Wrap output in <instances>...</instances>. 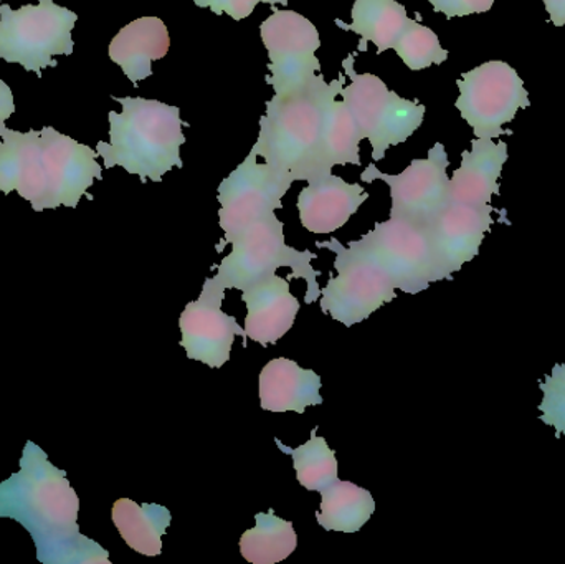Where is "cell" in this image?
I'll use <instances>...</instances> for the list:
<instances>
[{
  "label": "cell",
  "mask_w": 565,
  "mask_h": 564,
  "mask_svg": "<svg viewBox=\"0 0 565 564\" xmlns=\"http://www.w3.org/2000/svg\"><path fill=\"white\" fill-rule=\"evenodd\" d=\"M171 49L168 26L158 17H141L122 26L109 43V58L121 66L132 85L152 75V62Z\"/></svg>",
  "instance_id": "cell-20"
},
{
  "label": "cell",
  "mask_w": 565,
  "mask_h": 564,
  "mask_svg": "<svg viewBox=\"0 0 565 564\" xmlns=\"http://www.w3.org/2000/svg\"><path fill=\"white\" fill-rule=\"evenodd\" d=\"M345 75L326 83L318 75L298 92L275 95L260 121L254 151L289 181H309L321 136L324 106L332 95H341Z\"/></svg>",
  "instance_id": "cell-3"
},
{
  "label": "cell",
  "mask_w": 565,
  "mask_h": 564,
  "mask_svg": "<svg viewBox=\"0 0 565 564\" xmlns=\"http://www.w3.org/2000/svg\"><path fill=\"white\" fill-rule=\"evenodd\" d=\"M348 247L374 262L405 294H418L438 281L430 242L420 225L388 219Z\"/></svg>",
  "instance_id": "cell-9"
},
{
  "label": "cell",
  "mask_w": 565,
  "mask_h": 564,
  "mask_svg": "<svg viewBox=\"0 0 565 564\" xmlns=\"http://www.w3.org/2000/svg\"><path fill=\"white\" fill-rule=\"evenodd\" d=\"M15 113V103H13L12 89L6 82L0 79V128L6 126L7 119Z\"/></svg>",
  "instance_id": "cell-32"
},
{
  "label": "cell",
  "mask_w": 565,
  "mask_h": 564,
  "mask_svg": "<svg viewBox=\"0 0 565 564\" xmlns=\"http://www.w3.org/2000/svg\"><path fill=\"white\" fill-rule=\"evenodd\" d=\"M316 433L318 427L311 430V439L296 449L285 446L280 439H275V444L282 454L291 457L298 482L306 490L324 492L338 480V459L334 450L329 449L324 437H318Z\"/></svg>",
  "instance_id": "cell-27"
},
{
  "label": "cell",
  "mask_w": 565,
  "mask_h": 564,
  "mask_svg": "<svg viewBox=\"0 0 565 564\" xmlns=\"http://www.w3.org/2000/svg\"><path fill=\"white\" fill-rule=\"evenodd\" d=\"M298 195L299 221L312 234H332L345 225L369 199L359 184H349L339 175L321 174L308 181Z\"/></svg>",
  "instance_id": "cell-17"
},
{
  "label": "cell",
  "mask_w": 565,
  "mask_h": 564,
  "mask_svg": "<svg viewBox=\"0 0 565 564\" xmlns=\"http://www.w3.org/2000/svg\"><path fill=\"white\" fill-rule=\"evenodd\" d=\"M78 15L53 0L36 6H0V58L19 63L26 72L39 73L56 66L55 55H72V30Z\"/></svg>",
  "instance_id": "cell-6"
},
{
  "label": "cell",
  "mask_w": 565,
  "mask_h": 564,
  "mask_svg": "<svg viewBox=\"0 0 565 564\" xmlns=\"http://www.w3.org/2000/svg\"><path fill=\"white\" fill-rule=\"evenodd\" d=\"M321 496L316 520L328 532H359L375 512L372 493L352 482L338 479Z\"/></svg>",
  "instance_id": "cell-25"
},
{
  "label": "cell",
  "mask_w": 565,
  "mask_h": 564,
  "mask_svg": "<svg viewBox=\"0 0 565 564\" xmlns=\"http://www.w3.org/2000/svg\"><path fill=\"white\" fill-rule=\"evenodd\" d=\"M121 113L109 111V142L99 141L96 152L105 168L121 166L141 181L161 182L172 168H182L181 109L158 99L118 98Z\"/></svg>",
  "instance_id": "cell-2"
},
{
  "label": "cell",
  "mask_w": 565,
  "mask_h": 564,
  "mask_svg": "<svg viewBox=\"0 0 565 564\" xmlns=\"http://www.w3.org/2000/svg\"><path fill=\"white\" fill-rule=\"evenodd\" d=\"M281 221L277 215L260 219L238 232L228 244L232 254L218 265L217 275L207 278L205 285L214 290L225 291L227 288H245L275 274L280 267H289L292 274L288 278H305L308 284L305 301L315 304L321 297L318 285V270L311 267V260L318 255L309 251H296L285 242Z\"/></svg>",
  "instance_id": "cell-4"
},
{
  "label": "cell",
  "mask_w": 565,
  "mask_h": 564,
  "mask_svg": "<svg viewBox=\"0 0 565 564\" xmlns=\"http://www.w3.org/2000/svg\"><path fill=\"white\" fill-rule=\"evenodd\" d=\"M268 52V85L275 95L298 92L308 86L321 70L316 50L321 46L315 23L292 10H277L260 26Z\"/></svg>",
  "instance_id": "cell-10"
},
{
  "label": "cell",
  "mask_w": 565,
  "mask_h": 564,
  "mask_svg": "<svg viewBox=\"0 0 565 564\" xmlns=\"http://www.w3.org/2000/svg\"><path fill=\"white\" fill-rule=\"evenodd\" d=\"M491 212V205L477 207L450 201L425 225L438 280L450 278L477 257L493 224Z\"/></svg>",
  "instance_id": "cell-14"
},
{
  "label": "cell",
  "mask_w": 565,
  "mask_h": 564,
  "mask_svg": "<svg viewBox=\"0 0 565 564\" xmlns=\"http://www.w3.org/2000/svg\"><path fill=\"white\" fill-rule=\"evenodd\" d=\"M321 377L311 370H302L296 361L277 358L260 373L262 409L270 413L305 414L308 407L322 404Z\"/></svg>",
  "instance_id": "cell-21"
},
{
  "label": "cell",
  "mask_w": 565,
  "mask_h": 564,
  "mask_svg": "<svg viewBox=\"0 0 565 564\" xmlns=\"http://www.w3.org/2000/svg\"><path fill=\"white\" fill-rule=\"evenodd\" d=\"M0 191L19 192L33 211L46 209V182L43 174L40 131L0 128Z\"/></svg>",
  "instance_id": "cell-16"
},
{
  "label": "cell",
  "mask_w": 565,
  "mask_h": 564,
  "mask_svg": "<svg viewBox=\"0 0 565 564\" xmlns=\"http://www.w3.org/2000/svg\"><path fill=\"white\" fill-rule=\"evenodd\" d=\"M335 96L338 95H332L324 106V118H322L315 162H312L311 179L329 174L334 166L361 164L359 142L364 138L345 103L338 102Z\"/></svg>",
  "instance_id": "cell-22"
},
{
  "label": "cell",
  "mask_w": 565,
  "mask_h": 564,
  "mask_svg": "<svg viewBox=\"0 0 565 564\" xmlns=\"http://www.w3.org/2000/svg\"><path fill=\"white\" fill-rule=\"evenodd\" d=\"M551 22L556 26L565 25V0H544Z\"/></svg>",
  "instance_id": "cell-33"
},
{
  "label": "cell",
  "mask_w": 565,
  "mask_h": 564,
  "mask_svg": "<svg viewBox=\"0 0 565 564\" xmlns=\"http://www.w3.org/2000/svg\"><path fill=\"white\" fill-rule=\"evenodd\" d=\"M242 300L247 305L245 331L262 347L278 343L295 323L299 301L289 291L288 278L267 275L245 288Z\"/></svg>",
  "instance_id": "cell-18"
},
{
  "label": "cell",
  "mask_w": 565,
  "mask_h": 564,
  "mask_svg": "<svg viewBox=\"0 0 565 564\" xmlns=\"http://www.w3.org/2000/svg\"><path fill=\"white\" fill-rule=\"evenodd\" d=\"M540 387L544 393L540 406L541 419L547 426H553L557 436H565V364H557Z\"/></svg>",
  "instance_id": "cell-29"
},
{
  "label": "cell",
  "mask_w": 565,
  "mask_h": 564,
  "mask_svg": "<svg viewBox=\"0 0 565 564\" xmlns=\"http://www.w3.org/2000/svg\"><path fill=\"white\" fill-rule=\"evenodd\" d=\"M42 138L43 174L46 182V209L60 205L75 209L79 199L92 188L95 179L103 178L102 166L93 151L52 126L40 131Z\"/></svg>",
  "instance_id": "cell-13"
},
{
  "label": "cell",
  "mask_w": 565,
  "mask_h": 564,
  "mask_svg": "<svg viewBox=\"0 0 565 564\" xmlns=\"http://www.w3.org/2000/svg\"><path fill=\"white\" fill-rule=\"evenodd\" d=\"M252 149L244 162L218 188V224L231 242L238 232L260 219L275 214L292 182L275 172L267 162H257Z\"/></svg>",
  "instance_id": "cell-12"
},
{
  "label": "cell",
  "mask_w": 565,
  "mask_h": 564,
  "mask_svg": "<svg viewBox=\"0 0 565 564\" xmlns=\"http://www.w3.org/2000/svg\"><path fill=\"white\" fill-rule=\"evenodd\" d=\"M298 546L295 526L274 510L255 515V526L242 535L241 553L252 564H275L292 555Z\"/></svg>",
  "instance_id": "cell-26"
},
{
  "label": "cell",
  "mask_w": 565,
  "mask_h": 564,
  "mask_svg": "<svg viewBox=\"0 0 565 564\" xmlns=\"http://www.w3.org/2000/svg\"><path fill=\"white\" fill-rule=\"evenodd\" d=\"M351 83L342 88V102L358 123L362 138L372 146V161L384 159L385 152L407 141L424 123L425 106L391 92L379 76L355 73L354 53L342 62Z\"/></svg>",
  "instance_id": "cell-5"
},
{
  "label": "cell",
  "mask_w": 565,
  "mask_h": 564,
  "mask_svg": "<svg viewBox=\"0 0 565 564\" xmlns=\"http://www.w3.org/2000/svg\"><path fill=\"white\" fill-rule=\"evenodd\" d=\"M79 502L62 470L50 466L32 443L23 450L22 472L0 486V517H12L35 540L36 556L43 553L88 552L108 555L76 525Z\"/></svg>",
  "instance_id": "cell-1"
},
{
  "label": "cell",
  "mask_w": 565,
  "mask_h": 564,
  "mask_svg": "<svg viewBox=\"0 0 565 564\" xmlns=\"http://www.w3.org/2000/svg\"><path fill=\"white\" fill-rule=\"evenodd\" d=\"M316 247L335 252L334 267L338 270L321 290L322 313L331 315L344 327H354L397 297L387 274L364 255L344 247L334 237L316 242Z\"/></svg>",
  "instance_id": "cell-7"
},
{
  "label": "cell",
  "mask_w": 565,
  "mask_h": 564,
  "mask_svg": "<svg viewBox=\"0 0 565 564\" xmlns=\"http://www.w3.org/2000/svg\"><path fill=\"white\" fill-rule=\"evenodd\" d=\"M508 161V145L493 139L478 138L471 141V151L461 155V168L450 179V201L487 207L491 198L500 194L501 171Z\"/></svg>",
  "instance_id": "cell-19"
},
{
  "label": "cell",
  "mask_w": 565,
  "mask_h": 564,
  "mask_svg": "<svg viewBox=\"0 0 565 564\" xmlns=\"http://www.w3.org/2000/svg\"><path fill=\"white\" fill-rule=\"evenodd\" d=\"M113 523L129 549L139 555L159 556L162 536L171 525V512L158 503H138L121 499L113 506Z\"/></svg>",
  "instance_id": "cell-24"
},
{
  "label": "cell",
  "mask_w": 565,
  "mask_h": 564,
  "mask_svg": "<svg viewBox=\"0 0 565 564\" xmlns=\"http://www.w3.org/2000/svg\"><path fill=\"white\" fill-rule=\"evenodd\" d=\"M198 7H209L212 12L222 15L227 13L234 20L247 19L252 15L258 3H288V0H194Z\"/></svg>",
  "instance_id": "cell-30"
},
{
  "label": "cell",
  "mask_w": 565,
  "mask_h": 564,
  "mask_svg": "<svg viewBox=\"0 0 565 564\" xmlns=\"http://www.w3.org/2000/svg\"><path fill=\"white\" fill-rule=\"evenodd\" d=\"M447 151L437 142L427 159H415L402 174H384L374 162L362 172V182L381 179L391 188V219H402L412 224L425 225L450 202Z\"/></svg>",
  "instance_id": "cell-11"
},
{
  "label": "cell",
  "mask_w": 565,
  "mask_h": 564,
  "mask_svg": "<svg viewBox=\"0 0 565 564\" xmlns=\"http://www.w3.org/2000/svg\"><path fill=\"white\" fill-rule=\"evenodd\" d=\"M224 298L225 291L204 284L199 300L191 301L179 320L181 344L189 360L201 361L214 370H221L231 360L235 338H244V347H247V331L235 317L222 311Z\"/></svg>",
  "instance_id": "cell-15"
},
{
  "label": "cell",
  "mask_w": 565,
  "mask_h": 564,
  "mask_svg": "<svg viewBox=\"0 0 565 564\" xmlns=\"http://www.w3.org/2000/svg\"><path fill=\"white\" fill-rule=\"evenodd\" d=\"M351 15L352 23L338 19L335 25L361 35V52L367 50V43H374L377 53L394 49L412 20L405 7L395 0H355Z\"/></svg>",
  "instance_id": "cell-23"
},
{
  "label": "cell",
  "mask_w": 565,
  "mask_h": 564,
  "mask_svg": "<svg viewBox=\"0 0 565 564\" xmlns=\"http://www.w3.org/2000/svg\"><path fill=\"white\" fill-rule=\"evenodd\" d=\"M430 3L435 12L445 13L447 19H454V17L488 12L493 7L494 0H430Z\"/></svg>",
  "instance_id": "cell-31"
},
{
  "label": "cell",
  "mask_w": 565,
  "mask_h": 564,
  "mask_svg": "<svg viewBox=\"0 0 565 564\" xmlns=\"http://www.w3.org/2000/svg\"><path fill=\"white\" fill-rule=\"evenodd\" d=\"M394 50L402 62L414 72H420L430 65H440L448 58V52L441 49L437 33L422 25L418 20H411L401 39L395 42Z\"/></svg>",
  "instance_id": "cell-28"
},
{
  "label": "cell",
  "mask_w": 565,
  "mask_h": 564,
  "mask_svg": "<svg viewBox=\"0 0 565 564\" xmlns=\"http://www.w3.org/2000/svg\"><path fill=\"white\" fill-rule=\"evenodd\" d=\"M457 85L460 88L457 108L477 138L511 135L510 129L503 126L513 121L518 109L530 108L531 105L516 70L498 60L463 73Z\"/></svg>",
  "instance_id": "cell-8"
}]
</instances>
